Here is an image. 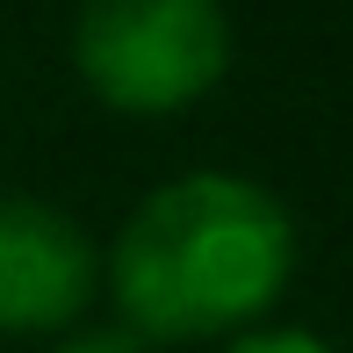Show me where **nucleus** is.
Segmentation results:
<instances>
[{"instance_id": "obj_5", "label": "nucleus", "mask_w": 353, "mask_h": 353, "mask_svg": "<svg viewBox=\"0 0 353 353\" xmlns=\"http://www.w3.org/2000/svg\"><path fill=\"white\" fill-rule=\"evenodd\" d=\"M216 353H339V346H325L317 332H238Z\"/></svg>"}, {"instance_id": "obj_3", "label": "nucleus", "mask_w": 353, "mask_h": 353, "mask_svg": "<svg viewBox=\"0 0 353 353\" xmlns=\"http://www.w3.org/2000/svg\"><path fill=\"white\" fill-rule=\"evenodd\" d=\"M101 296V245L43 195L0 188V339H58Z\"/></svg>"}, {"instance_id": "obj_2", "label": "nucleus", "mask_w": 353, "mask_h": 353, "mask_svg": "<svg viewBox=\"0 0 353 353\" xmlns=\"http://www.w3.org/2000/svg\"><path fill=\"white\" fill-rule=\"evenodd\" d=\"M231 8L223 0H79L72 72L116 116H181L231 72Z\"/></svg>"}, {"instance_id": "obj_4", "label": "nucleus", "mask_w": 353, "mask_h": 353, "mask_svg": "<svg viewBox=\"0 0 353 353\" xmlns=\"http://www.w3.org/2000/svg\"><path fill=\"white\" fill-rule=\"evenodd\" d=\"M51 353H159V346L137 339L130 325H72L51 339Z\"/></svg>"}, {"instance_id": "obj_1", "label": "nucleus", "mask_w": 353, "mask_h": 353, "mask_svg": "<svg viewBox=\"0 0 353 353\" xmlns=\"http://www.w3.org/2000/svg\"><path fill=\"white\" fill-rule=\"evenodd\" d=\"M296 216L274 188L245 173H181L152 188L123 216L116 245L101 252V296L116 325L166 346H223L260 332V317L296 281Z\"/></svg>"}]
</instances>
